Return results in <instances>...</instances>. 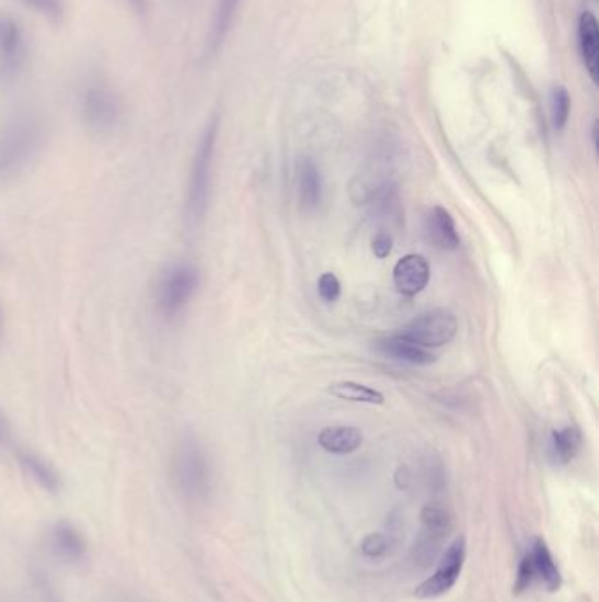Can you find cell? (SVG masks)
<instances>
[{
  "instance_id": "cell-20",
  "label": "cell",
  "mask_w": 599,
  "mask_h": 602,
  "mask_svg": "<svg viewBox=\"0 0 599 602\" xmlns=\"http://www.w3.org/2000/svg\"><path fill=\"white\" fill-rule=\"evenodd\" d=\"M329 393L333 397L342 398V400L371 404V406H382L385 401V397L378 389L369 388L366 384L354 383V380L333 383L329 386Z\"/></svg>"
},
{
  "instance_id": "cell-24",
  "label": "cell",
  "mask_w": 599,
  "mask_h": 602,
  "mask_svg": "<svg viewBox=\"0 0 599 602\" xmlns=\"http://www.w3.org/2000/svg\"><path fill=\"white\" fill-rule=\"evenodd\" d=\"M362 554L368 555L371 558L383 557V555L391 548V537H387L383 534H369L362 541Z\"/></svg>"
},
{
  "instance_id": "cell-17",
  "label": "cell",
  "mask_w": 599,
  "mask_h": 602,
  "mask_svg": "<svg viewBox=\"0 0 599 602\" xmlns=\"http://www.w3.org/2000/svg\"><path fill=\"white\" fill-rule=\"evenodd\" d=\"M362 441V432L356 427H327L319 433L320 447L333 455H350Z\"/></svg>"
},
{
  "instance_id": "cell-5",
  "label": "cell",
  "mask_w": 599,
  "mask_h": 602,
  "mask_svg": "<svg viewBox=\"0 0 599 602\" xmlns=\"http://www.w3.org/2000/svg\"><path fill=\"white\" fill-rule=\"evenodd\" d=\"M120 99L106 83H92L81 98V115L84 124L95 133L115 129L120 118Z\"/></svg>"
},
{
  "instance_id": "cell-7",
  "label": "cell",
  "mask_w": 599,
  "mask_h": 602,
  "mask_svg": "<svg viewBox=\"0 0 599 602\" xmlns=\"http://www.w3.org/2000/svg\"><path fill=\"white\" fill-rule=\"evenodd\" d=\"M464 563H466V539L461 535L445 549L436 571L433 572L431 578L418 584L415 595L418 599H436L450 592L453 584L458 583Z\"/></svg>"
},
{
  "instance_id": "cell-22",
  "label": "cell",
  "mask_w": 599,
  "mask_h": 602,
  "mask_svg": "<svg viewBox=\"0 0 599 602\" xmlns=\"http://www.w3.org/2000/svg\"><path fill=\"white\" fill-rule=\"evenodd\" d=\"M569 110H572V99H569L568 90L564 87H554L551 94V113L555 129L563 130L566 127Z\"/></svg>"
},
{
  "instance_id": "cell-31",
  "label": "cell",
  "mask_w": 599,
  "mask_h": 602,
  "mask_svg": "<svg viewBox=\"0 0 599 602\" xmlns=\"http://www.w3.org/2000/svg\"><path fill=\"white\" fill-rule=\"evenodd\" d=\"M0 330H2V310H0Z\"/></svg>"
},
{
  "instance_id": "cell-12",
  "label": "cell",
  "mask_w": 599,
  "mask_h": 602,
  "mask_svg": "<svg viewBox=\"0 0 599 602\" xmlns=\"http://www.w3.org/2000/svg\"><path fill=\"white\" fill-rule=\"evenodd\" d=\"M526 554L533 566L534 580L540 581L549 592H560L563 587V576L545 541L537 537Z\"/></svg>"
},
{
  "instance_id": "cell-23",
  "label": "cell",
  "mask_w": 599,
  "mask_h": 602,
  "mask_svg": "<svg viewBox=\"0 0 599 602\" xmlns=\"http://www.w3.org/2000/svg\"><path fill=\"white\" fill-rule=\"evenodd\" d=\"M28 10L36 11L43 19L51 23L62 22L66 14V2L64 0H22Z\"/></svg>"
},
{
  "instance_id": "cell-26",
  "label": "cell",
  "mask_w": 599,
  "mask_h": 602,
  "mask_svg": "<svg viewBox=\"0 0 599 602\" xmlns=\"http://www.w3.org/2000/svg\"><path fill=\"white\" fill-rule=\"evenodd\" d=\"M534 581L537 580H534L533 566H531V560H529L528 554H526L525 557H522V560H520L519 569H517L514 592H516L517 595L528 592V590L533 587Z\"/></svg>"
},
{
  "instance_id": "cell-29",
  "label": "cell",
  "mask_w": 599,
  "mask_h": 602,
  "mask_svg": "<svg viewBox=\"0 0 599 602\" xmlns=\"http://www.w3.org/2000/svg\"><path fill=\"white\" fill-rule=\"evenodd\" d=\"M130 5V10L139 16H147L150 13V0H125Z\"/></svg>"
},
{
  "instance_id": "cell-2",
  "label": "cell",
  "mask_w": 599,
  "mask_h": 602,
  "mask_svg": "<svg viewBox=\"0 0 599 602\" xmlns=\"http://www.w3.org/2000/svg\"><path fill=\"white\" fill-rule=\"evenodd\" d=\"M220 118L214 116L206 125L200 136L196 156L192 162L191 180H188L187 219L191 224H199L205 219L211 192V173H214L215 150H217Z\"/></svg>"
},
{
  "instance_id": "cell-3",
  "label": "cell",
  "mask_w": 599,
  "mask_h": 602,
  "mask_svg": "<svg viewBox=\"0 0 599 602\" xmlns=\"http://www.w3.org/2000/svg\"><path fill=\"white\" fill-rule=\"evenodd\" d=\"M200 273L194 264L176 263L165 268L157 282L155 302L165 317L178 316L199 289Z\"/></svg>"
},
{
  "instance_id": "cell-4",
  "label": "cell",
  "mask_w": 599,
  "mask_h": 602,
  "mask_svg": "<svg viewBox=\"0 0 599 602\" xmlns=\"http://www.w3.org/2000/svg\"><path fill=\"white\" fill-rule=\"evenodd\" d=\"M421 522V534L415 539L410 560L415 569L424 571L440 557L441 546L452 531V518L441 506L427 504L422 509Z\"/></svg>"
},
{
  "instance_id": "cell-27",
  "label": "cell",
  "mask_w": 599,
  "mask_h": 602,
  "mask_svg": "<svg viewBox=\"0 0 599 602\" xmlns=\"http://www.w3.org/2000/svg\"><path fill=\"white\" fill-rule=\"evenodd\" d=\"M392 246H394V240H392L391 232L378 231L377 237L373 238V243H371V250L378 259H385L391 255Z\"/></svg>"
},
{
  "instance_id": "cell-15",
  "label": "cell",
  "mask_w": 599,
  "mask_h": 602,
  "mask_svg": "<svg viewBox=\"0 0 599 602\" xmlns=\"http://www.w3.org/2000/svg\"><path fill=\"white\" fill-rule=\"evenodd\" d=\"M426 232L436 249L449 252V250H456L461 246V238H459L452 215L449 211H445L444 206H435L429 211L426 217Z\"/></svg>"
},
{
  "instance_id": "cell-19",
  "label": "cell",
  "mask_w": 599,
  "mask_h": 602,
  "mask_svg": "<svg viewBox=\"0 0 599 602\" xmlns=\"http://www.w3.org/2000/svg\"><path fill=\"white\" fill-rule=\"evenodd\" d=\"M581 442H584V438L577 427H566V429L552 433V455H554L555 462L568 465L580 453Z\"/></svg>"
},
{
  "instance_id": "cell-14",
  "label": "cell",
  "mask_w": 599,
  "mask_h": 602,
  "mask_svg": "<svg viewBox=\"0 0 599 602\" xmlns=\"http://www.w3.org/2000/svg\"><path fill=\"white\" fill-rule=\"evenodd\" d=\"M578 49L590 80L596 83L599 71V29L598 20L590 11H584L578 19Z\"/></svg>"
},
{
  "instance_id": "cell-13",
  "label": "cell",
  "mask_w": 599,
  "mask_h": 602,
  "mask_svg": "<svg viewBox=\"0 0 599 602\" xmlns=\"http://www.w3.org/2000/svg\"><path fill=\"white\" fill-rule=\"evenodd\" d=\"M375 349L383 356L392 357L398 362L412 363V365L426 366L436 362L435 354L429 353L427 349L421 348V345L413 344L400 333L377 340Z\"/></svg>"
},
{
  "instance_id": "cell-9",
  "label": "cell",
  "mask_w": 599,
  "mask_h": 602,
  "mask_svg": "<svg viewBox=\"0 0 599 602\" xmlns=\"http://www.w3.org/2000/svg\"><path fill=\"white\" fill-rule=\"evenodd\" d=\"M39 141V127L34 122H20L0 138V174L19 171L28 161Z\"/></svg>"
},
{
  "instance_id": "cell-6",
  "label": "cell",
  "mask_w": 599,
  "mask_h": 602,
  "mask_svg": "<svg viewBox=\"0 0 599 602\" xmlns=\"http://www.w3.org/2000/svg\"><path fill=\"white\" fill-rule=\"evenodd\" d=\"M458 328V319L452 313L433 310L413 319L408 326H404L400 334L424 349L441 348L456 337Z\"/></svg>"
},
{
  "instance_id": "cell-1",
  "label": "cell",
  "mask_w": 599,
  "mask_h": 602,
  "mask_svg": "<svg viewBox=\"0 0 599 602\" xmlns=\"http://www.w3.org/2000/svg\"><path fill=\"white\" fill-rule=\"evenodd\" d=\"M171 481L183 502L200 506L214 493V465L194 435H185L171 456Z\"/></svg>"
},
{
  "instance_id": "cell-10",
  "label": "cell",
  "mask_w": 599,
  "mask_h": 602,
  "mask_svg": "<svg viewBox=\"0 0 599 602\" xmlns=\"http://www.w3.org/2000/svg\"><path fill=\"white\" fill-rule=\"evenodd\" d=\"M49 552L64 564L76 566L89 558V541L74 523L60 520L48 532Z\"/></svg>"
},
{
  "instance_id": "cell-8",
  "label": "cell",
  "mask_w": 599,
  "mask_h": 602,
  "mask_svg": "<svg viewBox=\"0 0 599 602\" xmlns=\"http://www.w3.org/2000/svg\"><path fill=\"white\" fill-rule=\"evenodd\" d=\"M28 45L19 20L0 13V77L14 78L27 64Z\"/></svg>"
},
{
  "instance_id": "cell-21",
  "label": "cell",
  "mask_w": 599,
  "mask_h": 602,
  "mask_svg": "<svg viewBox=\"0 0 599 602\" xmlns=\"http://www.w3.org/2000/svg\"><path fill=\"white\" fill-rule=\"evenodd\" d=\"M240 4L241 0H218L214 25H211V32H209V52H217L222 46L223 39L231 31L232 20H234L235 11H238Z\"/></svg>"
},
{
  "instance_id": "cell-18",
  "label": "cell",
  "mask_w": 599,
  "mask_h": 602,
  "mask_svg": "<svg viewBox=\"0 0 599 602\" xmlns=\"http://www.w3.org/2000/svg\"><path fill=\"white\" fill-rule=\"evenodd\" d=\"M299 200L304 211H315L322 201V177L311 159H302L298 166Z\"/></svg>"
},
{
  "instance_id": "cell-28",
  "label": "cell",
  "mask_w": 599,
  "mask_h": 602,
  "mask_svg": "<svg viewBox=\"0 0 599 602\" xmlns=\"http://www.w3.org/2000/svg\"><path fill=\"white\" fill-rule=\"evenodd\" d=\"M11 433H13V427H11L10 418L0 409V442L10 441Z\"/></svg>"
},
{
  "instance_id": "cell-16",
  "label": "cell",
  "mask_w": 599,
  "mask_h": 602,
  "mask_svg": "<svg viewBox=\"0 0 599 602\" xmlns=\"http://www.w3.org/2000/svg\"><path fill=\"white\" fill-rule=\"evenodd\" d=\"M19 459L23 470H25L43 490L49 491V493H57V491L62 488L60 473H58L54 465L49 464L48 459L43 458V456L37 455L34 451L28 450L20 451Z\"/></svg>"
},
{
  "instance_id": "cell-11",
  "label": "cell",
  "mask_w": 599,
  "mask_h": 602,
  "mask_svg": "<svg viewBox=\"0 0 599 602\" xmlns=\"http://www.w3.org/2000/svg\"><path fill=\"white\" fill-rule=\"evenodd\" d=\"M431 281V268L421 254L401 258L394 266V286L403 296H417Z\"/></svg>"
},
{
  "instance_id": "cell-25",
  "label": "cell",
  "mask_w": 599,
  "mask_h": 602,
  "mask_svg": "<svg viewBox=\"0 0 599 602\" xmlns=\"http://www.w3.org/2000/svg\"><path fill=\"white\" fill-rule=\"evenodd\" d=\"M319 295L327 304H334L342 296V282L334 273H324L319 279Z\"/></svg>"
},
{
  "instance_id": "cell-30",
  "label": "cell",
  "mask_w": 599,
  "mask_h": 602,
  "mask_svg": "<svg viewBox=\"0 0 599 602\" xmlns=\"http://www.w3.org/2000/svg\"><path fill=\"white\" fill-rule=\"evenodd\" d=\"M115 602H141V601H138V599H133V598H118L116 599Z\"/></svg>"
}]
</instances>
